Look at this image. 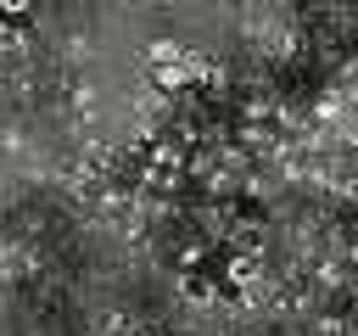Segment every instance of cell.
Segmentation results:
<instances>
[{"label": "cell", "mask_w": 358, "mask_h": 336, "mask_svg": "<svg viewBox=\"0 0 358 336\" xmlns=\"http://www.w3.org/2000/svg\"><path fill=\"white\" fill-rule=\"evenodd\" d=\"M341 134H347V140H358V112L347 118V129H341Z\"/></svg>", "instance_id": "cell-5"}, {"label": "cell", "mask_w": 358, "mask_h": 336, "mask_svg": "<svg viewBox=\"0 0 358 336\" xmlns=\"http://www.w3.org/2000/svg\"><path fill=\"white\" fill-rule=\"evenodd\" d=\"M28 11H34V0H0V17H6V22H11V17H28Z\"/></svg>", "instance_id": "cell-3"}, {"label": "cell", "mask_w": 358, "mask_h": 336, "mask_svg": "<svg viewBox=\"0 0 358 336\" xmlns=\"http://www.w3.org/2000/svg\"><path fill=\"white\" fill-rule=\"evenodd\" d=\"M145 56H151V67H173V62L185 56V45H179V39H151Z\"/></svg>", "instance_id": "cell-2"}, {"label": "cell", "mask_w": 358, "mask_h": 336, "mask_svg": "<svg viewBox=\"0 0 358 336\" xmlns=\"http://www.w3.org/2000/svg\"><path fill=\"white\" fill-rule=\"evenodd\" d=\"M6 45H17V34H11V22L0 17V50H6Z\"/></svg>", "instance_id": "cell-4"}, {"label": "cell", "mask_w": 358, "mask_h": 336, "mask_svg": "<svg viewBox=\"0 0 358 336\" xmlns=\"http://www.w3.org/2000/svg\"><path fill=\"white\" fill-rule=\"evenodd\" d=\"M224 274H229V286H252V280H257V258H252V252H241V258H229V263H224Z\"/></svg>", "instance_id": "cell-1"}]
</instances>
